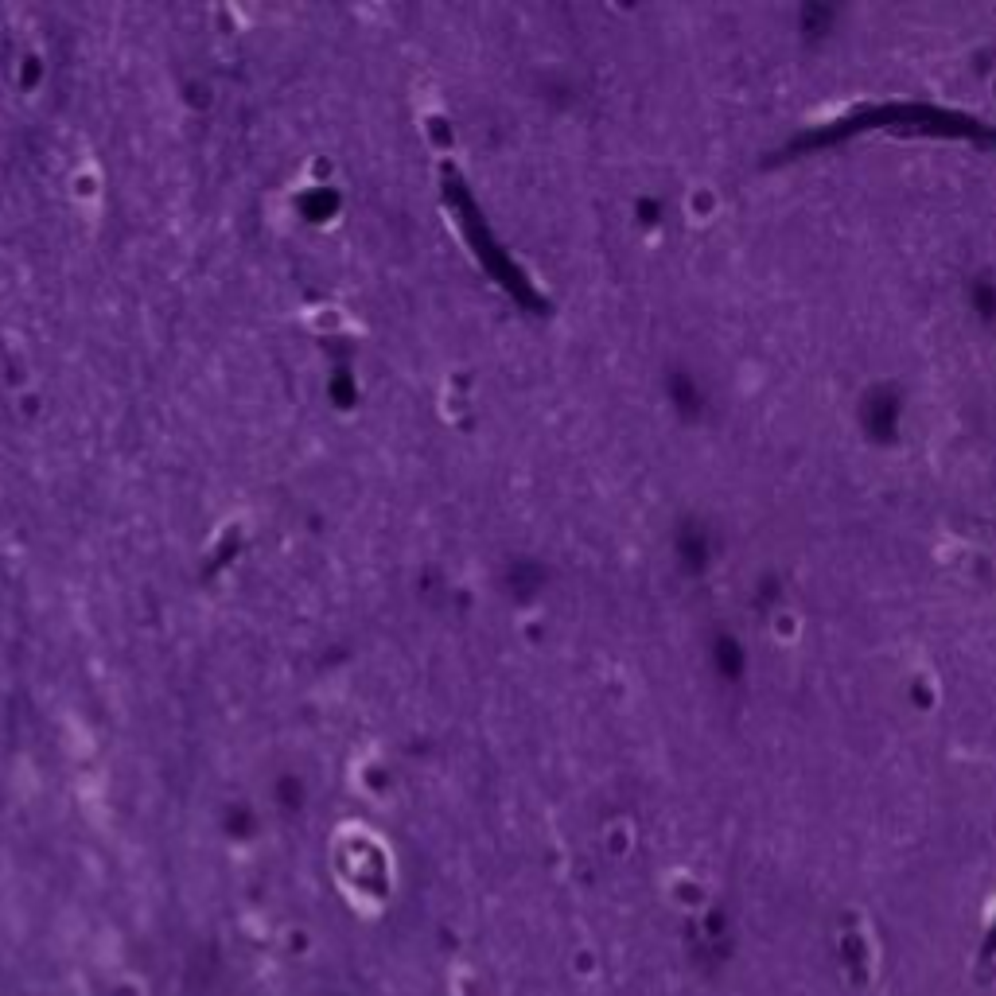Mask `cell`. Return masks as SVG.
<instances>
[{
  "label": "cell",
  "instance_id": "3",
  "mask_svg": "<svg viewBox=\"0 0 996 996\" xmlns=\"http://www.w3.org/2000/svg\"><path fill=\"white\" fill-rule=\"evenodd\" d=\"M993 94H996V74H993Z\"/></svg>",
  "mask_w": 996,
  "mask_h": 996
},
{
  "label": "cell",
  "instance_id": "1",
  "mask_svg": "<svg viewBox=\"0 0 996 996\" xmlns=\"http://www.w3.org/2000/svg\"><path fill=\"white\" fill-rule=\"evenodd\" d=\"M724 211V195H720V187H712V183H693V187H685V195H681V214L693 222V226H712L716 218Z\"/></svg>",
  "mask_w": 996,
  "mask_h": 996
},
{
  "label": "cell",
  "instance_id": "2",
  "mask_svg": "<svg viewBox=\"0 0 996 996\" xmlns=\"http://www.w3.org/2000/svg\"><path fill=\"white\" fill-rule=\"evenodd\" d=\"M802 635H806V615L798 607L783 604L767 615V639L775 646H798Z\"/></svg>",
  "mask_w": 996,
  "mask_h": 996
}]
</instances>
